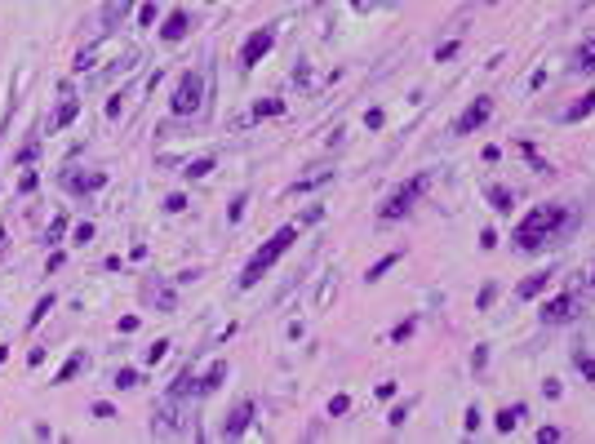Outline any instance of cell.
<instances>
[{
    "instance_id": "30",
    "label": "cell",
    "mask_w": 595,
    "mask_h": 444,
    "mask_svg": "<svg viewBox=\"0 0 595 444\" xmlns=\"http://www.w3.org/2000/svg\"><path fill=\"white\" fill-rule=\"evenodd\" d=\"M89 236H94V227L80 222V227H76V244H89Z\"/></svg>"
},
{
    "instance_id": "19",
    "label": "cell",
    "mask_w": 595,
    "mask_h": 444,
    "mask_svg": "<svg viewBox=\"0 0 595 444\" xmlns=\"http://www.w3.org/2000/svg\"><path fill=\"white\" fill-rule=\"evenodd\" d=\"M222 377H227V365H222V360H218V365H213V369L205 373V382H200V391H218V387H222Z\"/></svg>"
},
{
    "instance_id": "25",
    "label": "cell",
    "mask_w": 595,
    "mask_h": 444,
    "mask_svg": "<svg viewBox=\"0 0 595 444\" xmlns=\"http://www.w3.org/2000/svg\"><path fill=\"white\" fill-rule=\"evenodd\" d=\"M115 387H138V373L134 369H120V373H115Z\"/></svg>"
},
{
    "instance_id": "29",
    "label": "cell",
    "mask_w": 595,
    "mask_h": 444,
    "mask_svg": "<svg viewBox=\"0 0 595 444\" xmlns=\"http://www.w3.org/2000/svg\"><path fill=\"white\" fill-rule=\"evenodd\" d=\"M280 107L285 103H258V116H280Z\"/></svg>"
},
{
    "instance_id": "24",
    "label": "cell",
    "mask_w": 595,
    "mask_h": 444,
    "mask_svg": "<svg viewBox=\"0 0 595 444\" xmlns=\"http://www.w3.org/2000/svg\"><path fill=\"white\" fill-rule=\"evenodd\" d=\"M346 409H351V400H346V396H334V400H329V414H334V418H342Z\"/></svg>"
},
{
    "instance_id": "16",
    "label": "cell",
    "mask_w": 595,
    "mask_h": 444,
    "mask_svg": "<svg viewBox=\"0 0 595 444\" xmlns=\"http://www.w3.org/2000/svg\"><path fill=\"white\" fill-rule=\"evenodd\" d=\"M520 418H524V404H511V409H502V414H498V431H502V436H511V431L520 426Z\"/></svg>"
},
{
    "instance_id": "32",
    "label": "cell",
    "mask_w": 595,
    "mask_h": 444,
    "mask_svg": "<svg viewBox=\"0 0 595 444\" xmlns=\"http://www.w3.org/2000/svg\"><path fill=\"white\" fill-rule=\"evenodd\" d=\"M138 23H142V27L156 23V5H142V9H138Z\"/></svg>"
},
{
    "instance_id": "18",
    "label": "cell",
    "mask_w": 595,
    "mask_h": 444,
    "mask_svg": "<svg viewBox=\"0 0 595 444\" xmlns=\"http://www.w3.org/2000/svg\"><path fill=\"white\" fill-rule=\"evenodd\" d=\"M591 111H595V93H582V103L569 107V111H565V120H569V125H573V120H586Z\"/></svg>"
},
{
    "instance_id": "5",
    "label": "cell",
    "mask_w": 595,
    "mask_h": 444,
    "mask_svg": "<svg viewBox=\"0 0 595 444\" xmlns=\"http://www.w3.org/2000/svg\"><path fill=\"white\" fill-rule=\"evenodd\" d=\"M577 307H582L577 293H560V298H547L538 307V316H542V324H569L577 316Z\"/></svg>"
},
{
    "instance_id": "33",
    "label": "cell",
    "mask_w": 595,
    "mask_h": 444,
    "mask_svg": "<svg viewBox=\"0 0 595 444\" xmlns=\"http://www.w3.org/2000/svg\"><path fill=\"white\" fill-rule=\"evenodd\" d=\"M164 351H169V342H156V347L147 351V360H152V365H156V360H164Z\"/></svg>"
},
{
    "instance_id": "28",
    "label": "cell",
    "mask_w": 595,
    "mask_h": 444,
    "mask_svg": "<svg viewBox=\"0 0 595 444\" xmlns=\"http://www.w3.org/2000/svg\"><path fill=\"white\" fill-rule=\"evenodd\" d=\"M404 418H409V404H400V409H391V418H387V422H391V426H404Z\"/></svg>"
},
{
    "instance_id": "4",
    "label": "cell",
    "mask_w": 595,
    "mask_h": 444,
    "mask_svg": "<svg viewBox=\"0 0 595 444\" xmlns=\"http://www.w3.org/2000/svg\"><path fill=\"white\" fill-rule=\"evenodd\" d=\"M169 107H174V116H196V111L205 107V76L187 72L183 80H178V89H174V98H169Z\"/></svg>"
},
{
    "instance_id": "9",
    "label": "cell",
    "mask_w": 595,
    "mask_h": 444,
    "mask_svg": "<svg viewBox=\"0 0 595 444\" xmlns=\"http://www.w3.org/2000/svg\"><path fill=\"white\" fill-rule=\"evenodd\" d=\"M249 422H254V404H249V400H240L236 409H231V418H227V426H222V436H244V431H249Z\"/></svg>"
},
{
    "instance_id": "26",
    "label": "cell",
    "mask_w": 595,
    "mask_h": 444,
    "mask_svg": "<svg viewBox=\"0 0 595 444\" xmlns=\"http://www.w3.org/2000/svg\"><path fill=\"white\" fill-rule=\"evenodd\" d=\"M493 298H498V285H484V289H480V311L493 307Z\"/></svg>"
},
{
    "instance_id": "7",
    "label": "cell",
    "mask_w": 595,
    "mask_h": 444,
    "mask_svg": "<svg viewBox=\"0 0 595 444\" xmlns=\"http://www.w3.org/2000/svg\"><path fill=\"white\" fill-rule=\"evenodd\" d=\"M271 45H276V31H271V27H258L254 36L240 45V67H258V58L267 54Z\"/></svg>"
},
{
    "instance_id": "34",
    "label": "cell",
    "mask_w": 595,
    "mask_h": 444,
    "mask_svg": "<svg viewBox=\"0 0 595 444\" xmlns=\"http://www.w3.org/2000/svg\"><path fill=\"white\" fill-rule=\"evenodd\" d=\"M538 440H542V444H551V440H560V426H542V431H538Z\"/></svg>"
},
{
    "instance_id": "10",
    "label": "cell",
    "mask_w": 595,
    "mask_h": 444,
    "mask_svg": "<svg viewBox=\"0 0 595 444\" xmlns=\"http://www.w3.org/2000/svg\"><path fill=\"white\" fill-rule=\"evenodd\" d=\"M484 200L498 209V213H511V209H516V191L502 187V183H489V187H484Z\"/></svg>"
},
{
    "instance_id": "3",
    "label": "cell",
    "mask_w": 595,
    "mask_h": 444,
    "mask_svg": "<svg viewBox=\"0 0 595 444\" xmlns=\"http://www.w3.org/2000/svg\"><path fill=\"white\" fill-rule=\"evenodd\" d=\"M426 183H431L426 173H418V178H409V183H400V187H395L387 200H382V209H378V222H395V218H404V213L418 205V195L426 191Z\"/></svg>"
},
{
    "instance_id": "11",
    "label": "cell",
    "mask_w": 595,
    "mask_h": 444,
    "mask_svg": "<svg viewBox=\"0 0 595 444\" xmlns=\"http://www.w3.org/2000/svg\"><path fill=\"white\" fill-rule=\"evenodd\" d=\"M103 183H107L103 173H62V187L67 191H98Z\"/></svg>"
},
{
    "instance_id": "27",
    "label": "cell",
    "mask_w": 595,
    "mask_h": 444,
    "mask_svg": "<svg viewBox=\"0 0 595 444\" xmlns=\"http://www.w3.org/2000/svg\"><path fill=\"white\" fill-rule=\"evenodd\" d=\"M164 209H169V213H183V209H187V195H169V200H164Z\"/></svg>"
},
{
    "instance_id": "21",
    "label": "cell",
    "mask_w": 595,
    "mask_h": 444,
    "mask_svg": "<svg viewBox=\"0 0 595 444\" xmlns=\"http://www.w3.org/2000/svg\"><path fill=\"white\" fill-rule=\"evenodd\" d=\"M80 369H85V355H72V360H67V365H62V373H58V382H72V377H76Z\"/></svg>"
},
{
    "instance_id": "31",
    "label": "cell",
    "mask_w": 595,
    "mask_h": 444,
    "mask_svg": "<svg viewBox=\"0 0 595 444\" xmlns=\"http://www.w3.org/2000/svg\"><path fill=\"white\" fill-rule=\"evenodd\" d=\"M475 426H480V409L471 404V409H467V431H471V436H475Z\"/></svg>"
},
{
    "instance_id": "2",
    "label": "cell",
    "mask_w": 595,
    "mask_h": 444,
    "mask_svg": "<svg viewBox=\"0 0 595 444\" xmlns=\"http://www.w3.org/2000/svg\"><path fill=\"white\" fill-rule=\"evenodd\" d=\"M293 240H298V227H280V232H276V236H271V240H267V244H262V249L249 258V267L240 271V289H254V285L262 280V275H267V271L276 267V262L289 254V244H293Z\"/></svg>"
},
{
    "instance_id": "35",
    "label": "cell",
    "mask_w": 595,
    "mask_h": 444,
    "mask_svg": "<svg viewBox=\"0 0 595 444\" xmlns=\"http://www.w3.org/2000/svg\"><path fill=\"white\" fill-rule=\"evenodd\" d=\"M591 289H595V271H591Z\"/></svg>"
},
{
    "instance_id": "15",
    "label": "cell",
    "mask_w": 595,
    "mask_h": 444,
    "mask_svg": "<svg viewBox=\"0 0 595 444\" xmlns=\"http://www.w3.org/2000/svg\"><path fill=\"white\" fill-rule=\"evenodd\" d=\"M76 111H80V103H76V98H67V103H62V107H58V116H54V120H49V134H58V129H62V125H72V120H76Z\"/></svg>"
},
{
    "instance_id": "8",
    "label": "cell",
    "mask_w": 595,
    "mask_h": 444,
    "mask_svg": "<svg viewBox=\"0 0 595 444\" xmlns=\"http://www.w3.org/2000/svg\"><path fill=\"white\" fill-rule=\"evenodd\" d=\"M187 36H191V13L187 9H174L169 18H164V27H160V40L178 45V40H187Z\"/></svg>"
},
{
    "instance_id": "14",
    "label": "cell",
    "mask_w": 595,
    "mask_h": 444,
    "mask_svg": "<svg viewBox=\"0 0 595 444\" xmlns=\"http://www.w3.org/2000/svg\"><path fill=\"white\" fill-rule=\"evenodd\" d=\"M573 67H577V72H595V36L577 45V54H573Z\"/></svg>"
},
{
    "instance_id": "17",
    "label": "cell",
    "mask_w": 595,
    "mask_h": 444,
    "mask_svg": "<svg viewBox=\"0 0 595 444\" xmlns=\"http://www.w3.org/2000/svg\"><path fill=\"white\" fill-rule=\"evenodd\" d=\"M573 365H577V373H582L586 382H595V355L586 347H573Z\"/></svg>"
},
{
    "instance_id": "13",
    "label": "cell",
    "mask_w": 595,
    "mask_h": 444,
    "mask_svg": "<svg viewBox=\"0 0 595 444\" xmlns=\"http://www.w3.org/2000/svg\"><path fill=\"white\" fill-rule=\"evenodd\" d=\"M129 9H134V0H107L103 5V27H115L129 18Z\"/></svg>"
},
{
    "instance_id": "22",
    "label": "cell",
    "mask_w": 595,
    "mask_h": 444,
    "mask_svg": "<svg viewBox=\"0 0 595 444\" xmlns=\"http://www.w3.org/2000/svg\"><path fill=\"white\" fill-rule=\"evenodd\" d=\"M49 311H54V293H49V298H40V302H36V311H31V320H27V324H40V320L49 316Z\"/></svg>"
},
{
    "instance_id": "20",
    "label": "cell",
    "mask_w": 595,
    "mask_h": 444,
    "mask_svg": "<svg viewBox=\"0 0 595 444\" xmlns=\"http://www.w3.org/2000/svg\"><path fill=\"white\" fill-rule=\"evenodd\" d=\"M209 169H213V156H200V160H191V164H187L183 173H187V178H205Z\"/></svg>"
},
{
    "instance_id": "12",
    "label": "cell",
    "mask_w": 595,
    "mask_h": 444,
    "mask_svg": "<svg viewBox=\"0 0 595 444\" xmlns=\"http://www.w3.org/2000/svg\"><path fill=\"white\" fill-rule=\"evenodd\" d=\"M547 285H551V271H538V275H528V280H520L516 298L528 302V298H538V293H547Z\"/></svg>"
},
{
    "instance_id": "1",
    "label": "cell",
    "mask_w": 595,
    "mask_h": 444,
    "mask_svg": "<svg viewBox=\"0 0 595 444\" xmlns=\"http://www.w3.org/2000/svg\"><path fill=\"white\" fill-rule=\"evenodd\" d=\"M565 227H569V209L565 205H538V209H528L520 218V227L511 232V240H516L520 254H538L542 244H551Z\"/></svg>"
},
{
    "instance_id": "23",
    "label": "cell",
    "mask_w": 595,
    "mask_h": 444,
    "mask_svg": "<svg viewBox=\"0 0 595 444\" xmlns=\"http://www.w3.org/2000/svg\"><path fill=\"white\" fill-rule=\"evenodd\" d=\"M391 262H400V254H387L382 262H378V267H369V280H378V275H382V271L391 267Z\"/></svg>"
},
{
    "instance_id": "6",
    "label": "cell",
    "mask_w": 595,
    "mask_h": 444,
    "mask_svg": "<svg viewBox=\"0 0 595 444\" xmlns=\"http://www.w3.org/2000/svg\"><path fill=\"white\" fill-rule=\"evenodd\" d=\"M489 116H493V98H475V103L453 120V134H458V138H467V134H475V129H480Z\"/></svg>"
}]
</instances>
